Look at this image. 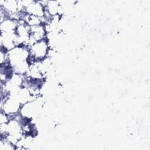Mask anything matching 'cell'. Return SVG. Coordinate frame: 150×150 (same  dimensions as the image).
<instances>
[{
    "instance_id": "obj_1",
    "label": "cell",
    "mask_w": 150,
    "mask_h": 150,
    "mask_svg": "<svg viewBox=\"0 0 150 150\" xmlns=\"http://www.w3.org/2000/svg\"><path fill=\"white\" fill-rule=\"evenodd\" d=\"M30 57L36 60H43L47 56L48 46L47 42L42 39L34 43L29 49Z\"/></svg>"
},
{
    "instance_id": "obj_2",
    "label": "cell",
    "mask_w": 150,
    "mask_h": 150,
    "mask_svg": "<svg viewBox=\"0 0 150 150\" xmlns=\"http://www.w3.org/2000/svg\"><path fill=\"white\" fill-rule=\"evenodd\" d=\"M17 26L18 23L15 19L6 18L1 22V33H14Z\"/></svg>"
}]
</instances>
